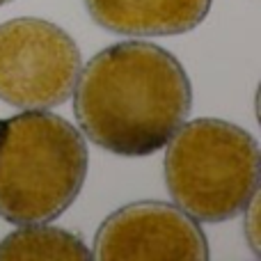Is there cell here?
<instances>
[{"label":"cell","instance_id":"obj_4","mask_svg":"<svg viewBox=\"0 0 261 261\" xmlns=\"http://www.w3.org/2000/svg\"><path fill=\"white\" fill-rule=\"evenodd\" d=\"M81 50L71 35L44 18L0 25V99L21 110H48L73 94Z\"/></svg>","mask_w":261,"mask_h":261},{"label":"cell","instance_id":"obj_7","mask_svg":"<svg viewBox=\"0 0 261 261\" xmlns=\"http://www.w3.org/2000/svg\"><path fill=\"white\" fill-rule=\"evenodd\" d=\"M92 252L76 234L58 227L21 225L0 241V261H87Z\"/></svg>","mask_w":261,"mask_h":261},{"label":"cell","instance_id":"obj_10","mask_svg":"<svg viewBox=\"0 0 261 261\" xmlns=\"http://www.w3.org/2000/svg\"><path fill=\"white\" fill-rule=\"evenodd\" d=\"M3 124H5V122H0V133H3Z\"/></svg>","mask_w":261,"mask_h":261},{"label":"cell","instance_id":"obj_5","mask_svg":"<svg viewBox=\"0 0 261 261\" xmlns=\"http://www.w3.org/2000/svg\"><path fill=\"white\" fill-rule=\"evenodd\" d=\"M92 259L204 261L208 243L199 225L181 208L165 202H135L101 222Z\"/></svg>","mask_w":261,"mask_h":261},{"label":"cell","instance_id":"obj_8","mask_svg":"<svg viewBox=\"0 0 261 261\" xmlns=\"http://www.w3.org/2000/svg\"><path fill=\"white\" fill-rule=\"evenodd\" d=\"M243 229H245V241H248L250 250L254 257H261V229H259V190L250 197V202L243 208Z\"/></svg>","mask_w":261,"mask_h":261},{"label":"cell","instance_id":"obj_6","mask_svg":"<svg viewBox=\"0 0 261 261\" xmlns=\"http://www.w3.org/2000/svg\"><path fill=\"white\" fill-rule=\"evenodd\" d=\"M213 0H85L87 14L108 32L170 37L190 32L208 16Z\"/></svg>","mask_w":261,"mask_h":261},{"label":"cell","instance_id":"obj_9","mask_svg":"<svg viewBox=\"0 0 261 261\" xmlns=\"http://www.w3.org/2000/svg\"><path fill=\"white\" fill-rule=\"evenodd\" d=\"M5 3H12V0H0V5H5Z\"/></svg>","mask_w":261,"mask_h":261},{"label":"cell","instance_id":"obj_2","mask_svg":"<svg viewBox=\"0 0 261 261\" xmlns=\"http://www.w3.org/2000/svg\"><path fill=\"white\" fill-rule=\"evenodd\" d=\"M87 144L73 124L46 110L7 119L0 133V218L46 225L78 197L87 176Z\"/></svg>","mask_w":261,"mask_h":261},{"label":"cell","instance_id":"obj_1","mask_svg":"<svg viewBox=\"0 0 261 261\" xmlns=\"http://www.w3.org/2000/svg\"><path fill=\"white\" fill-rule=\"evenodd\" d=\"M193 108L179 60L151 41H122L81 67L73 115L87 140L115 156L156 153Z\"/></svg>","mask_w":261,"mask_h":261},{"label":"cell","instance_id":"obj_3","mask_svg":"<svg viewBox=\"0 0 261 261\" xmlns=\"http://www.w3.org/2000/svg\"><path fill=\"white\" fill-rule=\"evenodd\" d=\"M165 147L167 190L193 220H231L259 190V144L236 124L186 119Z\"/></svg>","mask_w":261,"mask_h":261}]
</instances>
